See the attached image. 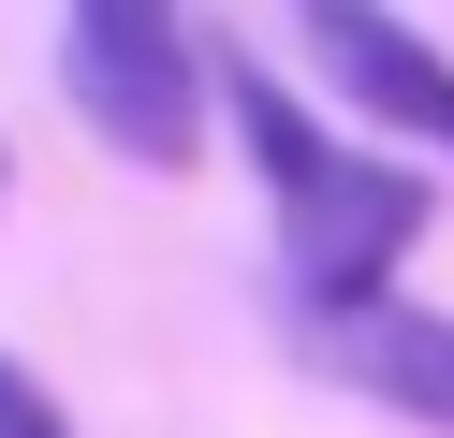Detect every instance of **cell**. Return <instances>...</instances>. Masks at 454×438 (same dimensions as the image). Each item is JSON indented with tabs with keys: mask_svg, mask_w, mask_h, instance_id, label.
Here are the masks:
<instances>
[{
	"mask_svg": "<svg viewBox=\"0 0 454 438\" xmlns=\"http://www.w3.org/2000/svg\"><path fill=\"white\" fill-rule=\"evenodd\" d=\"M59 73H74V117H89L132 175H191L206 161L220 58L191 44V15H161V0H89V15H59Z\"/></svg>",
	"mask_w": 454,
	"mask_h": 438,
	"instance_id": "obj_1",
	"label": "cell"
},
{
	"mask_svg": "<svg viewBox=\"0 0 454 438\" xmlns=\"http://www.w3.org/2000/svg\"><path fill=\"white\" fill-rule=\"evenodd\" d=\"M411 249H425V175H411V161H366V146H352L337 190H308L294 219H278V263H294V307H308V321L381 307Z\"/></svg>",
	"mask_w": 454,
	"mask_h": 438,
	"instance_id": "obj_2",
	"label": "cell"
},
{
	"mask_svg": "<svg viewBox=\"0 0 454 438\" xmlns=\"http://www.w3.org/2000/svg\"><path fill=\"white\" fill-rule=\"evenodd\" d=\"M294 350H308L323 380H352L366 409H395V424L454 438V307H425V292H381V307L294 321Z\"/></svg>",
	"mask_w": 454,
	"mask_h": 438,
	"instance_id": "obj_3",
	"label": "cell"
},
{
	"mask_svg": "<svg viewBox=\"0 0 454 438\" xmlns=\"http://www.w3.org/2000/svg\"><path fill=\"white\" fill-rule=\"evenodd\" d=\"M308 58L337 73L352 117H381V132H411V146L454 161V58L425 44L411 15H381V0H323V15H308Z\"/></svg>",
	"mask_w": 454,
	"mask_h": 438,
	"instance_id": "obj_4",
	"label": "cell"
},
{
	"mask_svg": "<svg viewBox=\"0 0 454 438\" xmlns=\"http://www.w3.org/2000/svg\"><path fill=\"white\" fill-rule=\"evenodd\" d=\"M220 103H235V132H249V161H264V204H278V219H294L308 190H337V175H352V146H337L323 117H308L294 88L264 73V58H220Z\"/></svg>",
	"mask_w": 454,
	"mask_h": 438,
	"instance_id": "obj_5",
	"label": "cell"
},
{
	"mask_svg": "<svg viewBox=\"0 0 454 438\" xmlns=\"http://www.w3.org/2000/svg\"><path fill=\"white\" fill-rule=\"evenodd\" d=\"M0 438H74V409L44 395V380L15 365V350H0Z\"/></svg>",
	"mask_w": 454,
	"mask_h": 438,
	"instance_id": "obj_6",
	"label": "cell"
}]
</instances>
